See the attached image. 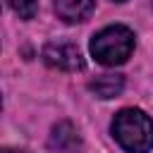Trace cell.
Masks as SVG:
<instances>
[{
	"mask_svg": "<svg viewBox=\"0 0 153 153\" xmlns=\"http://www.w3.org/2000/svg\"><path fill=\"white\" fill-rule=\"evenodd\" d=\"M50 146L60 153H76L81 148V139H79V131L69 124V122H60L57 127H53V134H50Z\"/></svg>",
	"mask_w": 153,
	"mask_h": 153,
	"instance_id": "cell-4",
	"label": "cell"
},
{
	"mask_svg": "<svg viewBox=\"0 0 153 153\" xmlns=\"http://www.w3.org/2000/svg\"><path fill=\"white\" fill-rule=\"evenodd\" d=\"M131 53H134V31L122 24L98 31L91 41V55L96 57V62H100L105 67L127 62V57Z\"/></svg>",
	"mask_w": 153,
	"mask_h": 153,
	"instance_id": "cell-2",
	"label": "cell"
},
{
	"mask_svg": "<svg viewBox=\"0 0 153 153\" xmlns=\"http://www.w3.org/2000/svg\"><path fill=\"white\" fill-rule=\"evenodd\" d=\"M2 153H26V151H10V148H7V151H2Z\"/></svg>",
	"mask_w": 153,
	"mask_h": 153,
	"instance_id": "cell-8",
	"label": "cell"
},
{
	"mask_svg": "<svg viewBox=\"0 0 153 153\" xmlns=\"http://www.w3.org/2000/svg\"><path fill=\"white\" fill-rule=\"evenodd\" d=\"M115 2H124V0H115Z\"/></svg>",
	"mask_w": 153,
	"mask_h": 153,
	"instance_id": "cell-9",
	"label": "cell"
},
{
	"mask_svg": "<svg viewBox=\"0 0 153 153\" xmlns=\"http://www.w3.org/2000/svg\"><path fill=\"white\" fill-rule=\"evenodd\" d=\"M43 60H45V65H50L55 69H62V72L84 69V57H81L79 48L72 45V43H62V41L48 43L43 48Z\"/></svg>",
	"mask_w": 153,
	"mask_h": 153,
	"instance_id": "cell-3",
	"label": "cell"
},
{
	"mask_svg": "<svg viewBox=\"0 0 153 153\" xmlns=\"http://www.w3.org/2000/svg\"><path fill=\"white\" fill-rule=\"evenodd\" d=\"M112 136L127 153H148L153 148V120L134 108L120 110L112 120Z\"/></svg>",
	"mask_w": 153,
	"mask_h": 153,
	"instance_id": "cell-1",
	"label": "cell"
},
{
	"mask_svg": "<svg viewBox=\"0 0 153 153\" xmlns=\"http://www.w3.org/2000/svg\"><path fill=\"white\" fill-rule=\"evenodd\" d=\"M7 5H10V10H14L22 19H31V17L36 14V10H38L36 0H7Z\"/></svg>",
	"mask_w": 153,
	"mask_h": 153,
	"instance_id": "cell-7",
	"label": "cell"
},
{
	"mask_svg": "<svg viewBox=\"0 0 153 153\" xmlns=\"http://www.w3.org/2000/svg\"><path fill=\"white\" fill-rule=\"evenodd\" d=\"M88 88H91L98 98H115V96H120L122 88H124V76H122V74H100V76H96V79L88 84Z\"/></svg>",
	"mask_w": 153,
	"mask_h": 153,
	"instance_id": "cell-6",
	"label": "cell"
},
{
	"mask_svg": "<svg viewBox=\"0 0 153 153\" xmlns=\"http://www.w3.org/2000/svg\"><path fill=\"white\" fill-rule=\"evenodd\" d=\"M96 7V0H55V14L65 22H84Z\"/></svg>",
	"mask_w": 153,
	"mask_h": 153,
	"instance_id": "cell-5",
	"label": "cell"
}]
</instances>
